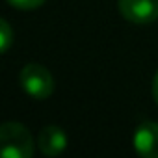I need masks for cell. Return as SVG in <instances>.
<instances>
[{"instance_id": "obj_7", "label": "cell", "mask_w": 158, "mask_h": 158, "mask_svg": "<svg viewBox=\"0 0 158 158\" xmlns=\"http://www.w3.org/2000/svg\"><path fill=\"white\" fill-rule=\"evenodd\" d=\"M8 2L17 8V10H23V11H30V10H35L39 8L41 4H45V0H8Z\"/></svg>"}, {"instance_id": "obj_8", "label": "cell", "mask_w": 158, "mask_h": 158, "mask_svg": "<svg viewBox=\"0 0 158 158\" xmlns=\"http://www.w3.org/2000/svg\"><path fill=\"white\" fill-rule=\"evenodd\" d=\"M152 99L158 104V73L154 74V80H152Z\"/></svg>"}, {"instance_id": "obj_3", "label": "cell", "mask_w": 158, "mask_h": 158, "mask_svg": "<svg viewBox=\"0 0 158 158\" xmlns=\"http://www.w3.org/2000/svg\"><path fill=\"white\" fill-rule=\"evenodd\" d=\"M119 13L132 24H151L158 19V0H119Z\"/></svg>"}, {"instance_id": "obj_5", "label": "cell", "mask_w": 158, "mask_h": 158, "mask_svg": "<svg viewBox=\"0 0 158 158\" xmlns=\"http://www.w3.org/2000/svg\"><path fill=\"white\" fill-rule=\"evenodd\" d=\"M37 145H39V151L45 156H58L67 147V136L60 127L50 125V127H45L41 130Z\"/></svg>"}, {"instance_id": "obj_1", "label": "cell", "mask_w": 158, "mask_h": 158, "mask_svg": "<svg viewBox=\"0 0 158 158\" xmlns=\"http://www.w3.org/2000/svg\"><path fill=\"white\" fill-rule=\"evenodd\" d=\"M0 154L4 158H30L34 154L30 130L17 121L4 123L0 127Z\"/></svg>"}, {"instance_id": "obj_2", "label": "cell", "mask_w": 158, "mask_h": 158, "mask_svg": "<svg viewBox=\"0 0 158 158\" xmlns=\"http://www.w3.org/2000/svg\"><path fill=\"white\" fill-rule=\"evenodd\" d=\"M21 86L32 99L45 101L54 91V78L47 67L39 63H28L21 71Z\"/></svg>"}, {"instance_id": "obj_6", "label": "cell", "mask_w": 158, "mask_h": 158, "mask_svg": "<svg viewBox=\"0 0 158 158\" xmlns=\"http://www.w3.org/2000/svg\"><path fill=\"white\" fill-rule=\"evenodd\" d=\"M13 43V30L6 19L0 21V52H8Z\"/></svg>"}, {"instance_id": "obj_4", "label": "cell", "mask_w": 158, "mask_h": 158, "mask_svg": "<svg viewBox=\"0 0 158 158\" xmlns=\"http://www.w3.org/2000/svg\"><path fill=\"white\" fill-rule=\"evenodd\" d=\"M134 149L143 158H158V123H141L132 138Z\"/></svg>"}]
</instances>
